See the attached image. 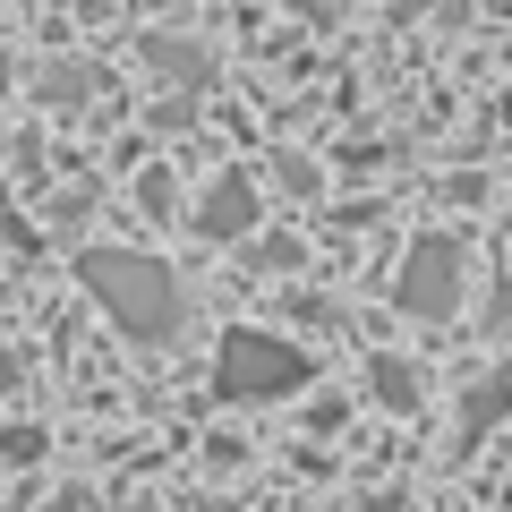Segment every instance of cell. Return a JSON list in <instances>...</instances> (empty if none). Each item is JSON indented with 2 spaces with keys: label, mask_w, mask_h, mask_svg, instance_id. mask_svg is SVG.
<instances>
[{
  "label": "cell",
  "mask_w": 512,
  "mask_h": 512,
  "mask_svg": "<svg viewBox=\"0 0 512 512\" xmlns=\"http://www.w3.org/2000/svg\"><path fill=\"white\" fill-rule=\"evenodd\" d=\"M120 512H154V504H146V495H137V504H120Z\"/></svg>",
  "instance_id": "11"
},
{
  "label": "cell",
  "mask_w": 512,
  "mask_h": 512,
  "mask_svg": "<svg viewBox=\"0 0 512 512\" xmlns=\"http://www.w3.org/2000/svg\"><path fill=\"white\" fill-rule=\"evenodd\" d=\"M461 239L453 231H427V239H410V256H402V274H393V308L402 316H453L461 308Z\"/></svg>",
  "instance_id": "3"
},
{
  "label": "cell",
  "mask_w": 512,
  "mask_h": 512,
  "mask_svg": "<svg viewBox=\"0 0 512 512\" xmlns=\"http://www.w3.org/2000/svg\"><path fill=\"white\" fill-rule=\"evenodd\" d=\"M299 384H308V359L282 333H222V359H214L222 402H274V393H299Z\"/></svg>",
  "instance_id": "2"
},
{
  "label": "cell",
  "mask_w": 512,
  "mask_h": 512,
  "mask_svg": "<svg viewBox=\"0 0 512 512\" xmlns=\"http://www.w3.org/2000/svg\"><path fill=\"white\" fill-rule=\"evenodd\" d=\"M77 282L111 308V325H120L128 342L163 350V342H180V333H188L180 274H171L163 256H146V248H86V256H77Z\"/></svg>",
  "instance_id": "1"
},
{
  "label": "cell",
  "mask_w": 512,
  "mask_h": 512,
  "mask_svg": "<svg viewBox=\"0 0 512 512\" xmlns=\"http://www.w3.org/2000/svg\"><path fill=\"white\" fill-rule=\"evenodd\" d=\"M9 77H18V69H9V52H0V86H9Z\"/></svg>",
  "instance_id": "10"
},
{
  "label": "cell",
  "mask_w": 512,
  "mask_h": 512,
  "mask_svg": "<svg viewBox=\"0 0 512 512\" xmlns=\"http://www.w3.org/2000/svg\"><path fill=\"white\" fill-rule=\"evenodd\" d=\"M146 60H154V69H163L171 77V86H205V52H197V43H146Z\"/></svg>",
  "instance_id": "5"
},
{
  "label": "cell",
  "mask_w": 512,
  "mask_h": 512,
  "mask_svg": "<svg viewBox=\"0 0 512 512\" xmlns=\"http://www.w3.org/2000/svg\"><path fill=\"white\" fill-rule=\"evenodd\" d=\"M43 512H86V487H77V495H60V504H43Z\"/></svg>",
  "instance_id": "9"
},
{
  "label": "cell",
  "mask_w": 512,
  "mask_h": 512,
  "mask_svg": "<svg viewBox=\"0 0 512 512\" xmlns=\"http://www.w3.org/2000/svg\"><path fill=\"white\" fill-rule=\"evenodd\" d=\"M86 94H94V69H69V60L43 69V103H86Z\"/></svg>",
  "instance_id": "8"
},
{
  "label": "cell",
  "mask_w": 512,
  "mask_h": 512,
  "mask_svg": "<svg viewBox=\"0 0 512 512\" xmlns=\"http://www.w3.org/2000/svg\"><path fill=\"white\" fill-rule=\"evenodd\" d=\"M367 376H376V393H384V402H393V410H419V376H410L402 359H376V367H367Z\"/></svg>",
  "instance_id": "6"
},
{
  "label": "cell",
  "mask_w": 512,
  "mask_h": 512,
  "mask_svg": "<svg viewBox=\"0 0 512 512\" xmlns=\"http://www.w3.org/2000/svg\"><path fill=\"white\" fill-rule=\"evenodd\" d=\"M188 222H197L205 239H248V231H256V188L231 171V180H214V188L197 197V214H188Z\"/></svg>",
  "instance_id": "4"
},
{
  "label": "cell",
  "mask_w": 512,
  "mask_h": 512,
  "mask_svg": "<svg viewBox=\"0 0 512 512\" xmlns=\"http://www.w3.org/2000/svg\"><path fill=\"white\" fill-rule=\"evenodd\" d=\"M504 410H512V384H504V376H495V384H478V393H470V427H461V436H487V427L504 419Z\"/></svg>",
  "instance_id": "7"
}]
</instances>
